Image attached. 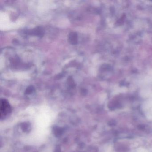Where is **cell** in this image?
Returning a JSON list of instances; mask_svg holds the SVG:
<instances>
[{
	"instance_id": "cell-1",
	"label": "cell",
	"mask_w": 152,
	"mask_h": 152,
	"mask_svg": "<svg viewBox=\"0 0 152 152\" xmlns=\"http://www.w3.org/2000/svg\"><path fill=\"white\" fill-rule=\"evenodd\" d=\"M1 117L6 116L10 112V105L6 99H1Z\"/></svg>"
},
{
	"instance_id": "cell-2",
	"label": "cell",
	"mask_w": 152,
	"mask_h": 152,
	"mask_svg": "<svg viewBox=\"0 0 152 152\" xmlns=\"http://www.w3.org/2000/svg\"><path fill=\"white\" fill-rule=\"evenodd\" d=\"M77 34L76 33H71L69 35V40L72 44H76L77 43Z\"/></svg>"
}]
</instances>
